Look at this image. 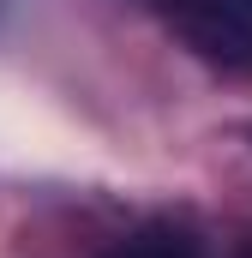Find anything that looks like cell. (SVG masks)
<instances>
[{
	"label": "cell",
	"instance_id": "obj_1",
	"mask_svg": "<svg viewBox=\"0 0 252 258\" xmlns=\"http://www.w3.org/2000/svg\"><path fill=\"white\" fill-rule=\"evenodd\" d=\"M198 54L252 72V0H150Z\"/></svg>",
	"mask_w": 252,
	"mask_h": 258
},
{
	"label": "cell",
	"instance_id": "obj_2",
	"mask_svg": "<svg viewBox=\"0 0 252 258\" xmlns=\"http://www.w3.org/2000/svg\"><path fill=\"white\" fill-rule=\"evenodd\" d=\"M108 258H204V246H198V234L174 228V222H150V228L126 234Z\"/></svg>",
	"mask_w": 252,
	"mask_h": 258
}]
</instances>
